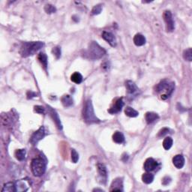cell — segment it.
I'll list each match as a JSON object with an SVG mask.
<instances>
[{
  "instance_id": "35",
  "label": "cell",
  "mask_w": 192,
  "mask_h": 192,
  "mask_svg": "<svg viewBox=\"0 0 192 192\" xmlns=\"http://www.w3.org/2000/svg\"><path fill=\"white\" fill-rule=\"evenodd\" d=\"M170 180L171 179L170 178V177L166 176L163 179V180H162V183H163V185H168L170 182Z\"/></svg>"
},
{
  "instance_id": "37",
  "label": "cell",
  "mask_w": 192,
  "mask_h": 192,
  "mask_svg": "<svg viewBox=\"0 0 192 192\" xmlns=\"http://www.w3.org/2000/svg\"><path fill=\"white\" fill-rule=\"evenodd\" d=\"M93 191H104L102 189H98V188H96V189L93 190Z\"/></svg>"
},
{
  "instance_id": "14",
  "label": "cell",
  "mask_w": 192,
  "mask_h": 192,
  "mask_svg": "<svg viewBox=\"0 0 192 192\" xmlns=\"http://www.w3.org/2000/svg\"><path fill=\"white\" fill-rule=\"evenodd\" d=\"M16 191H27L29 188V183L27 180H21L15 183Z\"/></svg>"
},
{
  "instance_id": "18",
  "label": "cell",
  "mask_w": 192,
  "mask_h": 192,
  "mask_svg": "<svg viewBox=\"0 0 192 192\" xmlns=\"http://www.w3.org/2000/svg\"><path fill=\"white\" fill-rule=\"evenodd\" d=\"M145 119H146V122L148 124H151V123L154 122L155 121H156L157 119H159V116L157 113H153V112H148L146 113L145 116Z\"/></svg>"
},
{
  "instance_id": "4",
  "label": "cell",
  "mask_w": 192,
  "mask_h": 192,
  "mask_svg": "<svg viewBox=\"0 0 192 192\" xmlns=\"http://www.w3.org/2000/svg\"><path fill=\"white\" fill-rule=\"evenodd\" d=\"M47 162L42 158H36L31 162V170L35 176H42L46 171Z\"/></svg>"
},
{
  "instance_id": "6",
  "label": "cell",
  "mask_w": 192,
  "mask_h": 192,
  "mask_svg": "<svg viewBox=\"0 0 192 192\" xmlns=\"http://www.w3.org/2000/svg\"><path fill=\"white\" fill-rule=\"evenodd\" d=\"M163 17L166 24V30H167V32H173L175 29V25L173 19L172 13L170 11H165L163 14Z\"/></svg>"
},
{
  "instance_id": "21",
  "label": "cell",
  "mask_w": 192,
  "mask_h": 192,
  "mask_svg": "<svg viewBox=\"0 0 192 192\" xmlns=\"http://www.w3.org/2000/svg\"><path fill=\"white\" fill-rule=\"evenodd\" d=\"M2 192H15L16 191V187L15 184L14 182H7L4 185L2 189Z\"/></svg>"
},
{
  "instance_id": "16",
  "label": "cell",
  "mask_w": 192,
  "mask_h": 192,
  "mask_svg": "<svg viewBox=\"0 0 192 192\" xmlns=\"http://www.w3.org/2000/svg\"><path fill=\"white\" fill-rule=\"evenodd\" d=\"M126 86L127 89V92H128V94H130V95L135 94V93L139 90L135 83L131 81H126Z\"/></svg>"
},
{
  "instance_id": "15",
  "label": "cell",
  "mask_w": 192,
  "mask_h": 192,
  "mask_svg": "<svg viewBox=\"0 0 192 192\" xmlns=\"http://www.w3.org/2000/svg\"><path fill=\"white\" fill-rule=\"evenodd\" d=\"M173 163L178 169H182L185 165V158L182 155H176L173 158Z\"/></svg>"
},
{
  "instance_id": "22",
  "label": "cell",
  "mask_w": 192,
  "mask_h": 192,
  "mask_svg": "<svg viewBox=\"0 0 192 192\" xmlns=\"http://www.w3.org/2000/svg\"><path fill=\"white\" fill-rule=\"evenodd\" d=\"M142 180L146 184L152 183L154 180V175L152 174L150 172L143 173L142 176Z\"/></svg>"
},
{
  "instance_id": "28",
  "label": "cell",
  "mask_w": 192,
  "mask_h": 192,
  "mask_svg": "<svg viewBox=\"0 0 192 192\" xmlns=\"http://www.w3.org/2000/svg\"><path fill=\"white\" fill-rule=\"evenodd\" d=\"M183 58L185 60L191 62L192 60V50L191 48L184 50L183 52Z\"/></svg>"
},
{
  "instance_id": "3",
  "label": "cell",
  "mask_w": 192,
  "mask_h": 192,
  "mask_svg": "<svg viewBox=\"0 0 192 192\" xmlns=\"http://www.w3.org/2000/svg\"><path fill=\"white\" fill-rule=\"evenodd\" d=\"M105 54L106 50L97 42H92L89 44L88 50L86 51V55L89 59L96 60V59H101Z\"/></svg>"
},
{
  "instance_id": "13",
  "label": "cell",
  "mask_w": 192,
  "mask_h": 192,
  "mask_svg": "<svg viewBox=\"0 0 192 192\" xmlns=\"http://www.w3.org/2000/svg\"><path fill=\"white\" fill-rule=\"evenodd\" d=\"M123 180L122 178H116L113 181L111 184V191H122Z\"/></svg>"
},
{
  "instance_id": "31",
  "label": "cell",
  "mask_w": 192,
  "mask_h": 192,
  "mask_svg": "<svg viewBox=\"0 0 192 192\" xmlns=\"http://www.w3.org/2000/svg\"><path fill=\"white\" fill-rule=\"evenodd\" d=\"M102 11V5H97L96 6L93 7L92 10V14L93 15H97V14H99Z\"/></svg>"
},
{
  "instance_id": "33",
  "label": "cell",
  "mask_w": 192,
  "mask_h": 192,
  "mask_svg": "<svg viewBox=\"0 0 192 192\" xmlns=\"http://www.w3.org/2000/svg\"><path fill=\"white\" fill-rule=\"evenodd\" d=\"M34 111L35 112H36V113L42 114V113H44V112H45V108H44V107H42V106L37 105L34 107Z\"/></svg>"
},
{
  "instance_id": "20",
  "label": "cell",
  "mask_w": 192,
  "mask_h": 192,
  "mask_svg": "<svg viewBox=\"0 0 192 192\" xmlns=\"http://www.w3.org/2000/svg\"><path fill=\"white\" fill-rule=\"evenodd\" d=\"M113 140L116 143L121 144V143H124L125 137L122 132L116 131L113 135Z\"/></svg>"
},
{
  "instance_id": "30",
  "label": "cell",
  "mask_w": 192,
  "mask_h": 192,
  "mask_svg": "<svg viewBox=\"0 0 192 192\" xmlns=\"http://www.w3.org/2000/svg\"><path fill=\"white\" fill-rule=\"evenodd\" d=\"M52 53L57 59H59L61 57V48L59 47H55L52 50Z\"/></svg>"
},
{
  "instance_id": "8",
  "label": "cell",
  "mask_w": 192,
  "mask_h": 192,
  "mask_svg": "<svg viewBox=\"0 0 192 192\" xmlns=\"http://www.w3.org/2000/svg\"><path fill=\"white\" fill-rule=\"evenodd\" d=\"M97 170H98V176H99V179L101 180L100 182L102 184H105L107 178V171L105 165L104 164H98L97 165Z\"/></svg>"
},
{
  "instance_id": "34",
  "label": "cell",
  "mask_w": 192,
  "mask_h": 192,
  "mask_svg": "<svg viewBox=\"0 0 192 192\" xmlns=\"http://www.w3.org/2000/svg\"><path fill=\"white\" fill-rule=\"evenodd\" d=\"M168 132H169V129H168V128H162L161 131L158 132V137H164V136L167 135V134L168 133Z\"/></svg>"
},
{
  "instance_id": "2",
  "label": "cell",
  "mask_w": 192,
  "mask_h": 192,
  "mask_svg": "<svg viewBox=\"0 0 192 192\" xmlns=\"http://www.w3.org/2000/svg\"><path fill=\"white\" fill-rule=\"evenodd\" d=\"M83 117L87 124H94V123H99L101 122L100 119L95 114L92 101L90 100L86 101L85 102L83 109Z\"/></svg>"
},
{
  "instance_id": "10",
  "label": "cell",
  "mask_w": 192,
  "mask_h": 192,
  "mask_svg": "<svg viewBox=\"0 0 192 192\" xmlns=\"http://www.w3.org/2000/svg\"><path fill=\"white\" fill-rule=\"evenodd\" d=\"M102 38H103L111 47H114L116 46L117 44L116 39V37L114 36V35H113V33L104 31L103 32V33H102Z\"/></svg>"
},
{
  "instance_id": "1",
  "label": "cell",
  "mask_w": 192,
  "mask_h": 192,
  "mask_svg": "<svg viewBox=\"0 0 192 192\" xmlns=\"http://www.w3.org/2000/svg\"><path fill=\"white\" fill-rule=\"evenodd\" d=\"M44 45V44L42 42H24L20 48V54L24 58L32 56L42 49Z\"/></svg>"
},
{
  "instance_id": "24",
  "label": "cell",
  "mask_w": 192,
  "mask_h": 192,
  "mask_svg": "<svg viewBox=\"0 0 192 192\" xmlns=\"http://www.w3.org/2000/svg\"><path fill=\"white\" fill-rule=\"evenodd\" d=\"M125 113H126V116L129 117H132V118L137 117L139 115L138 112L131 107H126V109H125Z\"/></svg>"
},
{
  "instance_id": "36",
  "label": "cell",
  "mask_w": 192,
  "mask_h": 192,
  "mask_svg": "<svg viewBox=\"0 0 192 192\" xmlns=\"http://www.w3.org/2000/svg\"><path fill=\"white\" fill-rule=\"evenodd\" d=\"M34 97H37V94L35 92H32V91L27 92V98H29H29H34Z\"/></svg>"
},
{
  "instance_id": "19",
  "label": "cell",
  "mask_w": 192,
  "mask_h": 192,
  "mask_svg": "<svg viewBox=\"0 0 192 192\" xmlns=\"http://www.w3.org/2000/svg\"><path fill=\"white\" fill-rule=\"evenodd\" d=\"M134 43L135 45L140 47L146 44V38L141 34H137L134 37Z\"/></svg>"
},
{
  "instance_id": "9",
  "label": "cell",
  "mask_w": 192,
  "mask_h": 192,
  "mask_svg": "<svg viewBox=\"0 0 192 192\" xmlns=\"http://www.w3.org/2000/svg\"><path fill=\"white\" fill-rule=\"evenodd\" d=\"M158 163L153 158H147L144 163V169L147 172H152L158 167Z\"/></svg>"
},
{
  "instance_id": "26",
  "label": "cell",
  "mask_w": 192,
  "mask_h": 192,
  "mask_svg": "<svg viewBox=\"0 0 192 192\" xmlns=\"http://www.w3.org/2000/svg\"><path fill=\"white\" fill-rule=\"evenodd\" d=\"M15 157L18 161H22L26 158V150H17L15 152Z\"/></svg>"
},
{
  "instance_id": "7",
  "label": "cell",
  "mask_w": 192,
  "mask_h": 192,
  "mask_svg": "<svg viewBox=\"0 0 192 192\" xmlns=\"http://www.w3.org/2000/svg\"><path fill=\"white\" fill-rule=\"evenodd\" d=\"M45 135H46L45 128H44V126H42L38 131L34 132L33 135H32L30 138V143L32 145L37 144L41 140H42L44 137H45Z\"/></svg>"
},
{
  "instance_id": "32",
  "label": "cell",
  "mask_w": 192,
  "mask_h": 192,
  "mask_svg": "<svg viewBox=\"0 0 192 192\" xmlns=\"http://www.w3.org/2000/svg\"><path fill=\"white\" fill-rule=\"evenodd\" d=\"M78 159H79V155L77 152V151L74 149L71 150V160L74 163H77Z\"/></svg>"
},
{
  "instance_id": "25",
  "label": "cell",
  "mask_w": 192,
  "mask_h": 192,
  "mask_svg": "<svg viewBox=\"0 0 192 192\" xmlns=\"http://www.w3.org/2000/svg\"><path fill=\"white\" fill-rule=\"evenodd\" d=\"M71 80L72 82H74V83H77V84H80L83 81V76L81 74L78 73V72H74V73L71 76Z\"/></svg>"
},
{
  "instance_id": "23",
  "label": "cell",
  "mask_w": 192,
  "mask_h": 192,
  "mask_svg": "<svg viewBox=\"0 0 192 192\" xmlns=\"http://www.w3.org/2000/svg\"><path fill=\"white\" fill-rule=\"evenodd\" d=\"M38 59L39 62L42 63V65L44 66V69L47 70V57L44 53H40L38 56Z\"/></svg>"
},
{
  "instance_id": "5",
  "label": "cell",
  "mask_w": 192,
  "mask_h": 192,
  "mask_svg": "<svg viewBox=\"0 0 192 192\" xmlns=\"http://www.w3.org/2000/svg\"><path fill=\"white\" fill-rule=\"evenodd\" d=\"M175 85L173 83H169L167 81H162L161 83H159L156 86L155 88V91L156 92H161L162 91L166 90V94L167 95V96H170L172 92L174 90Z\"/></svg>"
},
{
  "instance_id": "11",
  "label": "cell",
  "mask_w": 192,
  "mask_h": 192,
  "mask_svg": "<svg viewBox=\"0 0 192 192\" xmlns=\"http://www.w3.org/2000/svg\"><path fill=\"white\" fill-rule=\"evenodd\" d=\"M123 106H124V102H123L122 101V98H119V99L116 101L113 107L110 108L108 112H109L110 113H111V114H115V113H119V111H121Z\"/></svg>"
},
{
  "instance_id": "17",
  "label": "cell",
  "mask_w": 192,
  "mask_h": 192,
  "mask_svg": "<svg viewBox=\"0 0 192 192\" xmlns=\"http://www.w3.org/2000/svg\"><path fill=\"white\" fill-rule=\"evenodd\" d=\"M61 101L62 105L64 106L65 107H69L73 105L74 103L73 98H72L69 95H65V96L62 97Z\"/></svg>"
},
{
  "instance_id": "27",
  "label": "cell",
  "mask_w": 192,
  "mask_h": 192,
  "mask_svg": "<svg viewBox=\"0 0 192 192\" xmlns=\"http://www.w3.org/2000/svg\"><path fill=\"white\" fill-rule=\"evenodd\" d=\"M173 146V139L171 137H167L164 140L163 147L166 150H169Z\"/></svg>"
},
{
  "instance_id": "12",
  "label": "cell",
  "mask_w": 192,
  "mask_h": 192,
  "mask_svg": "<svg viewBox=\"0 0 192 192\" xmlns=\"http://www.w3.org/2000/svg\"><path fill=\"white\" fill-rule=\"evenodd\" d=\"M48 112H49L50 116H51L52 119H53L54 122H55L56 126H57V128H59V130L62 129V126L60 119H59V115H58V113L56 112V111H54L52 107H48Z\"/></svg>"
},
{
  "instance_id": "29",
  "label": "cell",
  "mask_w": 192,
  "mask_h": 192,
  "mask_svg": "<svg viewBox=\"0 0 192 192\" xmlns=\"http://www.w3.org/2000/svg\"><path fill=\"white\" fill-rule=\"evenodd\" d=\"M44 11L47 14H52V13H55L57 12V8L53 6V5L47 4L44 6Z\"/></svg>"
}]
</instances>
